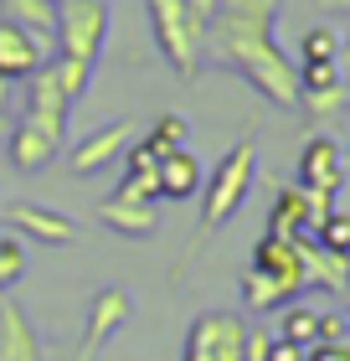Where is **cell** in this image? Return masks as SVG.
Segmentation results:
<instances>
[{
  "mask_svg": "<svg viewBox=\"0 0 350 361\" xmlns=\"http://www.w3.org/2000/svg\"><path fill=\"white\" fill-rule=\"evenodd\" d=\"M62 150V140H52V135H42L37 124H15L11 129V140H6V155H11V166L21 171V176H31V171H42V166H52V155Z\"/></svg>",
  "mask_w": 350,
  "mask_h": 361,
  "instance_id": "9a60e30c",
  "label": "cell"
},
{
  "mask_svg": "<svg viewBox=\"0 0 350 361\" xmlns=\"http://www.w3.org/2000/svg\"><path fill=\"white\" fill-rule=\"evenodd\" d=\"M0 21H15L37 37H52L57 26V0H0Z\"/></svg>",
  "mask_w": 350,
  "mask_h": 361,
  "instance_id": "d6986e66",
  "label": "cell"
},
{
  "mask_svg": "<svg viewBox=\"0 0 350 361\" xmlns=\"http://www.w3.org/2000/svg\"><path fill=\"white\" fill-rule=\"evenodd\" d=\"M242 305H247V310H283V305H294V294H283L268 274L247 269V274H242Z\"/></svg>",
  "mask_w": 350,
  "mask_h": 361,
  "instance_id": "ffe728a7",
  "label": "cell"
},
{
  "mask_svg": "<svg viewBox=\"0 0 350 361\" xmlns=\"http://www.w3.org/2000/svg\"><path fill=\"white\" fill-rule=\"evenodd\" d=\"M278 11L283 0H216V16L206 26V57L242 73L268 104L299 109V62L283 57L273 42Z\"/></svg>",
  "mask_w": 350,
  "mask_h": 361,
  "instance_id": "6da1fadb",
  "label": "cell"
},
{
  "mask_svg": "<svg viewBox=\"0 0 350 361\" xmlns=\"http://www.w3.org/2000/svg\"><path fill=\"white\" fill-rule=\"evenodd\" d=\"M149 145H155L160 155H170V150H191V124L180 119V114H160L155 124H149Z\"/></svg>",
  "mask_w": 350,
  "mask_h": 361,
  "instance_id": "7402d4cb",
  "label": "cell"
},
{
  "mask_svg": "<svg viewBox=\"0 0 350 361\" xmlns=\"http://www.w3.org/2000/svg\"><path fill=\"white\" fill-rule=\"evenodd\" d=\"M21 274H26V243L6 227V233H0V294L11 284H21Z\"/></svg>",
  "mask_w": 350,
  "mask_h": 361,
  "instance_id": "cb8c5ba5",
  "label": "cell"
},
{
  "mask_svg": "<svg viewBox=\"0 0 350 361\" xmlns=\"http://www.w3.org/2000/svg\"><path fill=\"white\" fill-rule=\"evenodd\" d=\"M180 361H247V320L237 310H206L191 320Z\"/></svg>",
  "mask_w": 350,
  "mask_h": 361,
  "instance_id": "5b68a950",
  "label": "cell"
},
{
  "mask_svg": "<svg viewBox=\"0 0 350 361\" xmlns=\"http://www.w3.org/2000/svg\"><path fill=\"white\" fill-rule=\"evenodd\" d=\"M314 341H350L345 310H320V331H314Z\"/></svg>",
  "mask_w": 350,
  "mask_h": 361,
  "instance_id": "f1b7e54d",
  "label": "cell"
},
{
  "mask_svg": "<svg viewBox=\"0 0 350 361\" xmlns=\"http://www.w3.org/2000/svg\"><path fill=\"white\" fill-rule=\"evenodd\" d=\"M335 83H340V62H299V93L335 88Z\"/></svg>",
  "mask_w": 350,
  "mask_h": 361,
  "instance_id": "4316f807",
  "label": "cell"
},
{
  "mask_svg": "<svg viewBox=\"0 0 350 361\" xmlns=\"http://www.w3.org/2000/svg\"><path fill=\"white\" fill-rule=\"evenodd\" d=\"M108 42V6L104 0H57V26H52V62L57 83L68 98H82L93 78V62Z\"/></svg>",
  "mask_w": 350,
  "mask_h": 361,
  "instance_id": "7a4b0ae2",
  "label": "cell"
},
{
  "mask_svg": "<svg viewBox=\"0 0 350 361\" xmlns=\"http://www.w3.org/2000/svg\"><path fill=\"white\" fill-rule=\"evenodd\" d=\"M268 346H273V336L247 325V361H268Z\"/></svg>",
  "mask_w": 350,
  "mask_h": 361,
  "instance_id": "4dcf8cb0",
  "label": "cell"
},
{
  "mask_svg": "<svg viewBox=\"0 0 350 361\" xmlns=\"http://www.w3.org/2000/svg\"><path fill=\"white\" fill-rule=\"evenodd\" d=\"M304 361H350V341H314Z\"/></svg>",
  "mask_w": 350,
  "mask_h": 361,
  "instance_id": "f546056e",
  "label": "cell"
},
{
  "mask_svg": "<svg viewBox=\"0 0 350 361\" xmlns=\"http://www.w3.org/2000/svg\"><path fill=\"white\" fill-rule=\"evenodd\" d=\"M325 11H350V0H320Z\"/></svg>",
  "mask_w": 350,
  "mask_h": 361,
  "instance_id": "e575fe53",
  "label": "cell"
},
{
  "mask_svg": "<svg viewBox=\"0 0 350 361\" xmlns=\"http://www.w3.org/2000/svg\"><path fill=\"white\" fill-rule=\"evenodd\" d=\"M26 124H37L42 135H52V140H68V119H73V98L62 93L57 83V73L52 68H37L26 78V114H21Z\"/></svg>",
  "mask_w": 350,
  "mask_h": 361,
  "instance_id": "8992f818",
  "label": "cell"
},
{
  "mask_svg": "<svg viewBox=\"0 0 350 361\" xmlns=\"http://www.w3.org/2000/svg\"><path fill=\"white\" fill-rule=\"evenodd\" d=\"M144 16H149V37H155L160 57L170 62V73L191 83L206 62V21H196V11L186 0H144Z\"/></svg>",
  "mask_w": 350,
  "mask_h": 361,
  "instance_id": "3957f363",
  "label": "cell"
},
{
  "mask_svg": "<svg viewBox=\"0 0 350 361\" xmlns=\"http://www.w3.org/2000/svg\"><path fill=\"white\" fill-rule=\"evenodd\" d=\"M52 62V37H37V31L0 21V83H26L37 68Z\"/></svg>",
  "mask_w": 350,
  "mask_h": 361,
  "instance_id": "52a82bcc",
  "label": "cell"
},
{
  "mask_svg": "<svg viewBox=\"0 0 350 361\" xmlns=\"http://www.w3.org/2000/svg\"><path fill=\"white\" fill-rule=\"evenodd\" d=\"M0 361H42V341L31 331L26 310L0 300Z\"/></svg>",
  "mask_w": 350,
  "mask_h": 361,
  "instance_id": "2e32d148",
  "label": "cell"
},
{
  "mask_svg": "<svg viewBox=\"0 0 350 361\" xmlns=\"http://www.w3.org/2000/svg\"><path fill=\"white\" fill-rule=\"evenodd\" d=\"M124 160H129L124 171H135V176H155V171H160V150H155L149 140H129V145H124Z\"/></svg>",
  "mask_w": 350,
  "mask_h": 361,
  "instance_id": "83f0119b",
  "label": "cell"
},
{
  "mask_svg": "<svg viewBox=\"0 0 350 361\" xmlns=\"http://www.w3.org/2000/svg\"><path fill=\"white\" fill-rule=\"evenodd\" d=\"M335 57H340L335 26H309L304 42H299V62H335Z\"/></svg>",
  "mask_w": 350,
  "mask_h": 361,
  "instance_id": "d4e9b609",
  "label": "cell"
},
{
  "mask_svg": "<svg viewBox=\"0 0 350 361\" xmlns=\"http://www.w3.org/2000/svg\"><path fill=\"white\" fill-rule=\"evenodd\" d=\"M98 222H104L108 233H119V238H155L160 212H155V202H139V196L108 191L104 202H98Z\"/></svg>",
  "mask_w": 350,
  "mask_h": 361,
  "instance_id": "4fadbf2b",
  "label": "cell"
},
{
  "mask_svg": "<svg viewBox=\"0 0 350 361\" xmlns=\"http://www.w3.org/2000/svg\"><path fill=\"white\" fill-rule=\"evenodd\" d=\"M186 6L196 11V21H206V26H211V16H216V0H186Z\"/></svg>",
  "mask_w": 350,
  "mask_h": 361,
  "instance_id": "d6a6232c",
  "label": "cell"
},
{
  "mask_svg": "<svg viewBox=\"0 0 350 361\" xmlns=\"http://www.w3.org/2000/svg\"><path fill=\"white\" fill-rule=\"evenodd\" d=\"M345 325H350V300H345Z\"/></svg>",
  "mask_w": 350,
  "mask_h": 361,
  "instance_id": "f35d334b",
  "label": "cell"
},
{
  "mask_svg": "<svg viewBox=\"0 0 350 361\" xmlns=\"http://www.w3.org/2000/svg\"><path fill=\"white\" fill-rule=\"evenodd\" d=\"M129 325V294L119 284H108V289H98L93 300H88V331H82V361H88L98 346H108L113 336H119Z\"/></svg>",
  "mask_w": 350,
  "mask_h": 361,
  "instance_id": "8fae6325",
  "label": "cell"
},
{
  "mask_svg": "<svg viewBox=\"0 0 350 361\" xmlns=\"http://www.w3.org/2000/svg\"><path fill=\"white\" fill-rule=\"evenodd\" d=\"M6 104H11V83H0V114H6Z\"/></svg>",
  "mask_w": 350,
  "mask_h": 361,
  "instance_id": "d590c367",
  "label": "cell"
},
{
  "mask_svg": "<svg viewBox=\"0 0 350 361\" xmlns=\"http://www.w3.org/2000/svg\"><path fill=\"white\" fill-rule=\"evenodd\" d=\"M304 212H309V191L294 180V186H283V191L273 196L268 233H273V238H299V233H304Z\"/></svg>",
  "mask_w": 350,
  "mask_h": 361,
  "instance_id": "ac0fdd59",
  "label": "cell"
},
{
  "mask_svg": "<svg viewBox=\"0 0 350 361\" xmlns=\"http://www.w3.org/2000/svg\"><path fill=\"white\" fill-rule=\"evenodd\" d=\"M314 331H320V310L314 305H283V320H278V336L294 341V346H314Z\"/></svg>",
  "mask_w": 350,
  "mask_h": 361,
  "instance_id": "44dd1931",
  "label": "cell"
},
{
  "mask_svg": "<svg viewBox=\"0 0 350 361\" xmlns=\"http://www.w3.org/2000/svg\"><path fill=\"white\" fill-rule=\"evenodd\" d=\"M11 129H15V124H11V114H0V140H11Z\"/></svg>",
  "mask_w": 350,
  "mask_h": 361,
  "instance_id": "836d02e7",
  "label": "cell"
},
{
  "mask_svg": "<svg viewBox=\"0 0 350 361\" xmlns=\"http://www.w3.org/2000/svg\"><path fill=\"white\" fill-rule=\"evenodd\" d=\"M129 140H135V124H129V119H113V124L93 129L88 140H77V145H73L68 166H73L77 176H98V171H108L113 160L124 155V145H129Z\"/></svg>",
  "mask_w": 350,
  "mask_h": 361,
  "instance_id": "30bf717a",
  "label": "cell"
},
{
  "mask_svg": "<svg viewBox=\"0 0 350 361\" xmlns=\"http://www.w3.org/2000/svg\"><path fill=\"white\" fill-rule=\"evenodd\" d=\"M345 300H350V269H345Z\"/></svg>",
  "mask_w": 350,
  "mask_h": 361,
  "instance_id": "74e56055",
  "label": "cell"
},
{
  "mask_svg": "<svg viewBox=\"0 0 350 361\" xmlns=\"http://www.w3.org/2000/svg\"><path fill=\"white\" fill-rule=\"evenodd\" d=\"M314 243L330 248V253H340V258H350V212H330L325 227L314 233Z\"/></svg>",
  "mask_w": 350,
  "mask_h": 361,
  "instance_id": "484cf974",
  "label": "cell"
},
{
  "mask_svg": "<svg viewBox=\"0 0 350 361\" xmlns=\"http://www.w3.org/2000/svg\"><path fill=\"white\" fill-rule=\"evenodd\" d=\"M6 222H11L15 238H31V243H42V248H68V243L77 238L73 217H62V212H52V207H37V202H11Z\"/></svg>",
  "mask_w": 350,
  "mask_h": 361,
  "instance_id": "9c48e42d",
  "label": "cell"
},
{
  "mask_svg": "<svg viewBox=\"0 0 350 361\" xmlns=\"http://www.w3.org/2000/svg\"><path fill=\"white\" fill-rule=\"evenodd\" d=\"M299 109L309 114L314 124H330V119H340L345 114V88H314V93H299Z\"/></svg>",
  "mask_w": 350,
  "mask_h": 361,
  "instance_id": "603a6c76",
  "label": "cell"
},
{
  "mask_svg": "<svg viewBox=\"0 0 350 361\" xmlns=\"http://www.w3.org/2000/svg\"><path fill=\"white\" fill-rule=\"evenodd\" d=\"M253 180H258V145L237 140L222 160H216V171L201 180V217H206V227H222L232 212L247 202Z\"/></svg>",
  "mask_w": 350,
  "mask_h": 361,
  "instance_id": "277c9868",
  "label": "cell"
},
{
  "mask_svg": "<svg viewBox=\"0 0 350 361\" xmlns=\"http://www.w3.org/2000/svg\"><path fill=\"white\" fill-rule=\"evenodd\" d=\"M340 52H345V57H350V31H345V37H340Z\"/></svg>",
  "mask_w": 350,
  "mask_h": 361,
  "instance_id": "8d00e7d4",
  "label": "cell"
},
{
  "mask_svg": "<svg viewBox=\"0 0 350 361\" xmlns=\"http://www.w3.org/2000/svg\"><path fill=\"white\" fill-rule=\"evenodd\" d=\"M294 243V253H299V269H304V289L314 284V289H325V294H340L345 300V269H350V258H340V253H330V248H320L314 238H289Z\"/></svg>",
  "mask_w": 350,
  "mask_h": 361,
  "instance_id": "5bb4252c",
  "label": "cell"
},
{
  "mask_svg": "<svg viewBox=\"0 0 350 361\" xmlns=\"http://www.w3.org/2000/svg\"><path fill=\"white\" fill-rule=\"evenodd\" d=\"M160 202H191L196 191H201V166H196V155L191 150H170V155H160Z\"/></svg>",
  "mask_w": 350,
  "mask_h": 361,
  "instance_id": "e0dca14e",
  "label": "cell"
},
{
  "mask_svg": "<svg viewBox=\"0 0 350 361\" xmlns=\"http://www.w3.org/2000/svg\"><path fill=\"white\" fill-rule=\"evenodd\" d=\"M299 186L320 191V196H335L345 186V150L330 135H309L304 140V150H299Z\"/></svg>",
  "mask_w": 350,
  "mask_h": 361,
  "instance_id": "ba28073f",
  "label": "cell"
},
{
  "mask_svg": "<svg viewBox=\"0 0 350 361\" xmlns=\"http://www.w3.org/2000/svg\"><path fill=\"white\" fill-rule=\"evenodd\" d=\"M268 361H304V346H294V341L273 336V346H268Z\"/></svg>",
  "mask_w": 350,
  "mask_h": 361,
  "instance_id": "1f68e13d",
  "label": "cell"
},
{
  "mask_svg": "<svg viewBox=\"0 0 350 361\" xmlns=\"http://www.w3.org/2000/svg\"><path fill=\"white\" fill-rule=\"evenodd\" d=\"M247 269L268 274L283 294H294V300L304 294V269H299V253H294V243H289V238L263 233V238L253 243V264H247Z\"/></svg>",
  "mask_w": 350,
  "mask_h": 361,
  "instance_id": "7c38bea8",
  "label": "cell"
}]
</instances>
